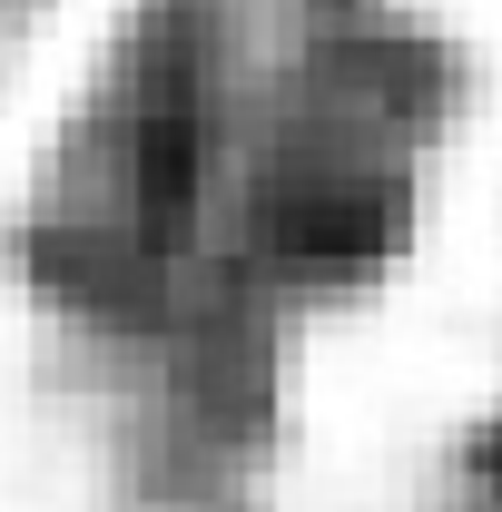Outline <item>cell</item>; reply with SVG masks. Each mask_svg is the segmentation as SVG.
I'll return each mask as SVG.
<instances>
[{
	"instance_id": "cell-1",
	"label": "cell",
	"mask_w": 502,
	"mask_h": 512,
	"mask_svg": "<svg viewBox=\"0 0 502 512\" xmlns=\"http://www.w3.org/2000/svg\"><path fill=\"white\" fill-rule=\"evenodd\" d=\"M473 512H502V453H483V473H473Z\"/></svg>"
}]
</instances>
